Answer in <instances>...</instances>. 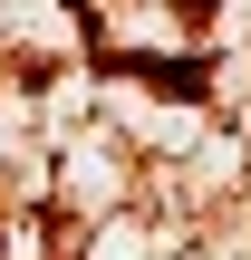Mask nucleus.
Wrapping results in <instances>:
<instances>
[]
</instances>
